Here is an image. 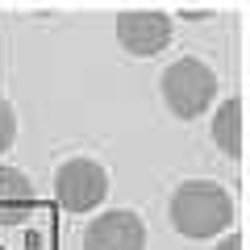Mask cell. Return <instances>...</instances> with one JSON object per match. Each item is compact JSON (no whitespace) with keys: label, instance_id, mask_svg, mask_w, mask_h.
Wrapping results in <instances>:
<instances>
[{"label":"cell","instance_id":"cell-4","mask_svg":"<svg viewBox=\"0 0 250 250\" xmlns=\"http://www.w3.org/2000/svg\"><path fill=\"white\" fill-rule=\"evenodd\" d=\"M117 42H121L129 54L150 59V54L167 50V42H171V17L163 9H125L121 17H117Z\"/></svg>","mask_w":250,"mask_h":250},{"label":"cell","instance_id":"cell-7","mask_svg":"<svg viewBox=\"0 0 250 250\" xmlns=\"http://www.w3.org/2000/svg\"><path fill=\"white\" fill-rule=\"evenodd\" d=\"M213 142L221 146V154L229 159H242V146H246V104L238 96L225 100L213 117Z\"/></svg>","mask_w":250,"mask_h":250},{"label":"cell","instance_id":"cell-8","mask_svg":"<svg viewBox=\"0 0 250 250\" xmlns=\"http://www.w3.org/2000/svg\"><path fill=\"white\" fill-rule=\"evenodd\" d=\"M13 138H17V113L9 100H0V150H9Z\"/></svg>","mask_w":250,"mask_h":250},{"label":"cell","instance_id":"cell-9","mask_svg":"<svg viewBox=\"0 0 250 250\" xmlns=\"http://www.w3.org/2000/svg\"><path fill=\"white\" fill-rule=\"evenodd\" d=\"M217 250H246V238H242V233H233V238H225Z\"/></svg>","mask_w":250,"mask_h":250},{"label":"cell","instance_id":"cell-2","mask_svg":"<svg viewBox=\"0 0 250 250\" xmlns=\"http://www.w3.org/2000/svg\"><path fill=\"white\" fill-rule=\"evenodd\" d=\"M217 96V75L200 59H179L163 71V100L175 117H200Z\"/></svg>","mask_w":250,"mask_h":250},{"label":"cell","instance_id":"cell-1","mask_svg":"<svg viewBox=\"0 0 250 250\" xmlns=\"http://www.w3.org/2000/svg\"><path fill=\"white\" fill-rule=\"evenodd\" d=\"M233 221V196L221 184L208 179H188L171 196V225L184 238H213L217 229Z\"/></svg>","mask_w":250,"mask_h":250},{"label":"cell","instance_id":"cell-5","mask_svg":"<svg viewBox=\"0 0 250 250\" xmlns=\"http://www.w3.org/2000/svg\"><path fill=\"white\" fill-rule=\"evenodd\" d=\"M83 250H146V225L129 208H113V213L96 217L83 229Z\"/></svg>","mask_w":250,"mask_h":250},{"label":"cell","instance_id":"cell-6","mask_svg":"<svg viewBox=\"0 0 250 250\" xmlns=\"http://www.w3.org/2000/svg\"><path fill=\"white\" fill-rule=\"evenodd\" d=\"M34 205H38L34 184L17 167H0V221H25Z\"/></svg>","mask_w":250,"mask_h":250},{"label":"cell","instance_id":"cell-3","mask_svg":"<svg viewBox=\"0 0 250 250\" xmlns=\"http://www.w3.org/2000/svg\"><path fill=\"white\" fill-rule=\"evenodd\" d=\"M54 196L67 213H92L108 196V171L92 159H67L54 171Z\"/></svg>","mask_w":250,"mask_h":250}]
</instances>
